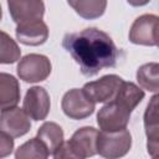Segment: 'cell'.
Masks as SVG:
<instances>
[{"label":"cell","instance_id":"6da1fadb","mask_svg":"<svg viewBox=\"0 0 159 159\" xmlns=\"http://www.w3.org/2000/svg\"><path fill=\"white\" fill-rule=\"evenodd\" d=\"M62 46L80 65L84 76H94L107 67H114L119 51L108 34L91 27L67 34Z\"/></svg>","mask_w":159,"mask_h":159},{"label":"cell","instance_id":"7a4b0ae2","mask_svg":"<svg viewBox=\"0 0 159 159\" xmlns=\"http://www.w3.org/2000/svg\"><path fill=\"white\" fill-rule=\"evenodd\" d=\"M97 137L98 130L93 127H83L73 133L68 142H63L62 145L55 152L53 158H76L83 159L93 157L97 153Z\"/></svg>","mask_w":159,"mask_h":159},{"label":"cell","instance_id":"3957f363","mask_svg":"<svg viewBox=\"0 0 159 159\" xmlns=\"http://www.w3.org/2000/svg\"><path fill=\"white\" fill-rule=\"evenodd\" d=\"M132 147L130 133L125 129L117 132H98L97 153L101 157L114 159L125 155Z\"/></svg>","mask_w":159,"mask_h":159},{"label":"cell","instance_id":"277c9868","mask_svg":"<svg viewBox=\"0 0 159 159\" xmlns=\"http://www.w3.org/2000/svg\"><path fill=\"white\" fill-rule=\"evenodd\" d=\"M132 111L122 103L112 99L103 106L97 114V123L102 130L117 132L125 129L130 118Z\"/></svg>","mask_w":159,"mask_h":159},{"label":"cell","instance_id":"5b68a950","mask_svg":"<svg viewBox=\"0 0 159 159\" xmlns=\"http://www.w3.org/2000/svg\"><path fill=\"white\" fill-rule=\"evenodd\" d=\"M159 40V16L144 14L134 20L129 30V41L135 45L157 46Z\"/></svg>","mask_w":159,"mask_h":159},{"label":"cell","instance_id":"8992f818","mask_svg":"<svg viewBox=\"0 0 159 159\" xmlns=\"http://www.w3.org/2000/svg\"><path fill=\"white\" fill-rule=\"evenodd\" d=\"M16 70L20 80L30 83L41 82L50 76L51 62L43 55L30 53L20 60Z\"/></svg>","mask_w":159,"mask_h":159},{"label":"cell","instance_id":"52a82bcc","mask_svg":"<svg viewBox=\"0 0 159 159\" xmlns=\"http://www.w3.org/2000/svg\"><path fill=\"white\" fill-rule=\"evenodd\" d=\"M94 102L82 89L73 88L62 97L61 107L63 113L71 119H83L94 112Z\"/></svg>","mask_w":159,"mask_h":159},{"label":"cell","instance_id":"ba28073f","mask_svg":"<svg viewBox=\"0 0 159 159\" xmlns=\"http://www.w3.org/2000/svg\"><path fill=\"white\" fill-rule=\"evenodd\" d=\"M123 78L117 75H107L97 81L88 82L83 86V91L94 103H108L118 93Z\"/></svg>","mask_w":159,"mask_h":159},{"label":"cell","instance_id":"9c48e42d","mask_svg":"<svg viewBox=\"0 0 159 159\" xmlns=\"http://www.w3.org/2000/svg\"><path fill=\"white\" fill-rule=\"evenodd\" d=\"M11 19L17 25L41 20L45 12L42 0H7Z\"/></svg>","mask_w":159,"mask_h":159},{"label":"cell","instance_id":"30bf717a","mask_svg":"<svg viewBox=\"0 0 159 159\" xmlns=\"http://www.w3.org/2000/svg\"><path fill=\"white\" fill-rule=\"evenodd\" d=\"M29 114L22 108H10L1 111V118H0V129L7 134H10L12 138H19L24 134H26L30 128L31 123L29 119Z\"/></svg>","mask_w":159,"mask_h":159},{"label":"cell","instance_id":"8fae6325","mask_svg":"<svg viewBox=\"0 0 159 159\" xmlns=\"http://www.w3.org/2000/svg\"><path fill=\"white\" fill-rule=\"evenodd\" d=\"M50 96L45 88L35 86L27 89L24 99V109L34 120H42L50 112Z\"/></svg>","mask_w":159,"mask_h":159},{"label":"cell","instance_id":"7c38bea8","mask_svg":"<svg viewBox=\"0 0 159 159\" xmlns=\"http://www.w3.org/2000/svg\"><path fill=\"white\" fill-rule=\"evenodd\" d=\"M15 34L21 43L27 46H39L46 42L48 37V29L42 20H36L17 25Z\"/></svg>","mask_w":159,"mask_h":159},{"label":"cell","instance_id":"4fadbf2b","mask_svg":"<svg viewBox=\"0 0 159 159\" xmlns=\"http://www.w3.org/2000/svg\"><path fill=\"white\" fill-rule=\"evenodd\" d=\"M0 101L1 111L16 107L20 101V87L17 80L4 72L0 75Z\"/></svg>","mask_w":159,"mask_h":159},{"label":"cell","instance_id":"5bb4252c","mask_svg":"<svg viewBox=\"0 0 159 159\" xmlns=\"http://www.w3.org/2000/svg\"><path fill=\"white\" fill-rule=\"evenodd\" d=\"M36 137L46 145L50 155H53L63 143V130L53 122H45L39 128Z\"/></svg>","mask_w":159,"mask_h":159},{"label":"cell","instance_id":"9a60e30c","mask_svg":"<svg viewBox=\"0 0 159 159\" xmlns=\"http://www.w3.org/2000/svg\"><path fill=\"white\" fill-rule=\"evenodd\" d=\"M67 2L81 17L87 20L102 16L107 7V0H67Z\"/></svg>","mask_w":159,"mask_h":159},{"label":"cell","instance_id":"2e32d148","mask_svg":"<svg viewBox=\"0 0 159 159\" xmlns=\"http://www.w3.org/2000/svg\"><path fill=\"white\" fill-rule=\"evenodd\" d=\"M137 81L142 88L149 92H159V63L142 65L137 71Z\"/></svg>","mask_w":159,"mask_h":159},{"label":"cell","instance_id":"e0dca14e","mask_svg":"<svg viewBox=\"0 0 159 159\" xmlns=\"http://www.w3.org/2000/svg\"><path fill=\"white\" fill-rule=\"evenodd\" d=\"M143 98H144V91L140 89L137 84L125 81H123V83L118 89L117 96L114 97L117 102L122 103L130 111H133L142 102Z\"/></svg>","mask_w":159,"mask_h":159},{"label":"cell","instance_id":"ac0fdd59","mask_svg":"<svg viewBox=\"0 0 159 159\" xmlns=\"http://www.w3.org/2000/svg\"><path fill=\"white\" fill-rule=\"evenodd\" d=\"M50 155L46 145L36 137L22 145L19 147V149L15 153L16 159H29V158H36V159H45Z\"/></svg>","mask_w":159,"mask_h":159},{"label":"cell","instance_id":"d6986e66","mask_svg":"<svg viewBox=\"0 0 159 159\" xmlns=\"http://www.w3.org/2000/svg\"><path fill=\"white\" fill-rule=\"evenodd\" d=\"M21 51L16 42L5 32L1 31V55L0 62L1 63H14L20 58Z\"/></svg>","mask_w":159,"mask_h":159},{"label":"cell","instance_id":"ffe728a7","mask_svg":"<svg viewBox=\"0 0 159 159\" xmlns=\"http://www.w3.org/2000/svg\"><path fill=\"white\" fill-rule=\"evenodd\" d=\"M144 128L145 133L159 129V93L154 94L144 112Z\"/></svg>","mask_w":159,"mask_h":159},{"label":"cell","instance_id":"44dd1931","mask_svg":"<svg viewBox=\"0 0 159 159\" xmlns=\"http://www.w3.org/2000/svg\"><path fill=\"white\" fill-rule=\"evenodd\" d=\"M14 149V140L12 137L5 132H0V158H5L6 155L11 154Z\"/></svg>","mask_w":159,"mask_h":159},{"label":"cell","instance_id":"7402d4cb","mask_svg":"<svg viewBox=\"0 0 159 159\" xmlns=\"http://www.w3.org/2000/svg\"><path fill=\"white\" fill-rule=\"evenodd\" d=\"M132 6H143L145 4H148L150 0H127Z\"/></svg>","mask_w":159,"mask_h":159},{"label":"cell","instance_id":"603a6c76","mask_svg":"<svg viewBox=\"0 0 159 159\" xmlns=\"http://www.w3.org/2000/svg\"><path fill=\"white\" fill-rule=\"evenodd\" d=\"M157 46H158V47H159V40H158V43H157Z\"/></svg>","mask_w":159,"mask_h":159}]
</instances>
